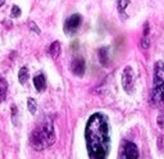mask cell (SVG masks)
Masks as SVG:
<instances>
[{"label": "cell", "mask_w": 164, "mask_h": 159, "mask_svg": "<svg viewBox=\"0 0 164 159\" xmlns=\"http://www.w3.org/2000/svg\"><path fill=\"white\" fill-rule=\"evenodd\" d=\"M21 9H19V6H17V5H13V8H12V13H10V16L13 17V18H17V17H19L21 16Z\"/></svg>", "instance_id": "2e32d148"}, {"label": "cell", "mask_w": 164, "mask_h": 159, "mask_svg": "<svg viewBox=\"0 0 164 159\" xmlns=\"http://www.w3.org/2000/svg\"><path fill=\"white\" fill-rule=\"evenodd\" d=\"M81 22H82V18L80 14H73V16H71L66 23H64V32L66 33H74L78 27L81 26Z\"/></svg>", "instance_id": "277c9868"}, {"label": "cell", "mask_w": 164, "mask_h": 159, "mask_svg": "<svg viewBox=\"0 0 164 159\" xmlns=\"http://www.w3.org/2000/svg\"><path fill=\"white\" fill-rule=\"evenodd\" d=\"M151 100L155 105L164 108V63L158 62L154 72V89L151 92Z\"/></svg>", "instance_id": "7a4b0ae2"}, {"label": "cell", "mask_w": 164, "mask_h": 159, "mask_svg": "<svg viewBox=\"0 0 164 159\" xmlns=\"http://www.w3.org/2000/svg\"><path fill=\"white\" fill-rule=\"evenodd\" d=\"M33 85H35V87H36L37 91H44V90H45V86H46L44 75H37V76H35V77H33Z\"/></svg>", "instance_id": "9c48e42d"}, {"label": "cell", "mask_w": 164, "mask_h": 159, "mask_svg": "<svg viewBox=\"0 0 164 159\" xmlns=\"http://www.w3.org/2000/svg\"><path fill=\"white\" fill-rule=\"evenodd\" d=\"M27 105H28V111H30L32 114H36V112H37V103L35 102L32 98L27 99Z\"/></svg>", "instance_id": "5bb4252c"}, {"label": "cell", "mask_w": 164, "mask_h": 159, "mask_svg": "<svg viewBox=\"0 0 164 159\" xmlns=\"http://www.w3.org/2000/svg\"><path fill=\"white\" fill-rule=\"evenodd\" d=\"M99 58H100V62L103 66H106V64H108V49L101 48L99 50Z\"/></svg>", "instance_id": "7c38bea8"}, {"label": "cell", "mask_w": 164, "mask_h": 159, "mask_svg": "<svg viewBox=\"0 0 164 159\" xmlns=\"http://www.w3.org/2000/svg\"><path fill=\"white\" fill-rule=\"evenodd\" d=\"M122 158L126 159H135V158H139V150L137 146L132 142H127L124 148H123V153H122Z\"/></svg>", "instance_id": "52a82bcc"}, {"label": "cell", "mask_w": 164, "mask_h": 159, "mask_svg": "<svg viewBox=\"0 0 164 159\" xmlns=\"http://www.w3.org/2000/svg\"><path fill=\"white\" fill-rule=\"evenodd\" d=\"M0 80H2V77H0Z\"/></svg>", "instance_id": "7402d4cb"}, {"label": "cell", "mask_w": 164, "mask_h": 159, "mask_svg": "<svg viewBox=\"0 0 164 159\" xmlns=\"http://www.w3.org/2000/svg\"><path fill=\"white\" fill-rule=\"evenodd\" d=\"M89 157L92 159H103L110 149L109 125L106 117L100 113L92 114L85 130Z\"/></svg>", "instance_id": "6da1fadb"}, {"label": "cell", "mask_w": 164, "mask_h": 159, "mask_svg": "<svg viewBox=\"0 0 164 159\" xmlns=\"http://www.w3.org/2000/svg\"><path fill=\"white\" fill-rule=\"evenodd\" d=\"M30 28H31L32 31H35V32H36V33H40L39 27L36 26V23H35V22H30Z\"/></svg>", "instance_id": "ffe728a7"}, {"label": "cell", "mask_w": 164, "mask_h": 159, "mask_svg": "<svg viewBox=\"0 0 164 159\" xmlns=\"http://www.w3.org/2000/svg\"><path fill=\"white\" fill-rule=\"evenodd\" d=\"M71 69H72V72L76 75V76H83L85 73V60L82 59V58H76V59L72 62V64H71Z\"/></svg>", "instance_id": "ba28073f"}, {"label": "cell", "mask_w": 164, "mask_h": 159, "mask_svg": "<svg viewBox=\"0 0 164 159\" xmlns=\"http://www.w3.org/2000/svg\"><path fill=\"white\" fill-rule=\"evenodd\" d=\"M18 80H19V82L22 85H25L27 82V80H28V69H27V67H22L19 69Z\"/></svg>", "instance_id": "8fae6325"}, {"label": "cell", "mask_w": 164, "mask_h": 159, "mask_svg": "<svg viewBox=\"0 0 164 159\" xmlns=\"http://www.w3.org/2000/svg\"><path fill=\"white\" fill-rule=\"evenodd\" d=\"M122 85L123 89L126 90V92H132V87H133V71L131 67H126L123 69L122 73Z\"/></svg>", "instance_id": "5b68a950"}, {"label": "cell", "mask_w": 164, "mask_h": 159, "mask_svg": "<svg viewBox=\"0 0 164 159\" xmlns=\"http://www.w3.org/2000/svg\"><path fill=\"white\" fill-rule=\"evenodd\" d=\"M4 2H5V0H0V6L4 5Z\"/></svg>", "instance_id": "44dd1931"}, {"label": "cell", "mask_w": 164, "mask_h": 159, "mask_svg": "<svg viewBox=\"0 0 164 159\" xmlns=\"http://www.w3.org/2000/svg\"><path fill=\"white\" fill-rule=\"evenodd\" d=\"M158 148L160 149L162 153H164V135H162L158 140Z\"/></svg>", "instance_id": "ac0fdd59"}, {"label": "cell", "mask_w": 164, "mask_h": 159, "mask_svg": "<svg viewBox=\"0 0 164 159\" xmlns=\"http://www.w3.org/2000/svg\"><path fill=\"white\" fill-rule=\"evenodd\" d=\"M117 4H118V10L123 12L130 4V0H117Z\"/></svg>", "instance_id": "9a60e30c"}, {"label": "cell", "mask_w": 164, "mask_h": 159, "mask_svg": "<svg viewBox=\"0 0 164 159\" xmlns=\"http://www.w3.org/2000/svg\"><path fill=\"white\" fill-rule=\"evenodd\" d=\"M6 98V82L0 80V103H3Z\"/></svg>", "instance_id": "4fadbf2b"}, {"label": "cell", "mask_w": 164, "mask_h": 159, "mask_svg": "<svg viewBox=\"0 0 164 159\" xmlns=\"http://www.w3.org/2000/svg\"><path fill=\"white\" fill-rule=\"evenodd\" d=\"M49 53H50V55L53 58H56V56H59L60 54V44L58 41H54L53 44L50 45V49H49Z\"/></svg>", "instance_id": "30bf717a"}, {"label": "cell", "mask_w": 164, "mask_h": 159, "mask_svg": "<svg viewBox=\"0 0 164 159\" xmlns=\"http://www.w3.org/2000/svg\"><path fill=\"white\" fill-rule=\"evenodd\" d=\"M41 131L44 134V137L48 142V146L53 145L54 141H55V134H54V127H53V123H51L50 119H46V122L41 128Z\"/></svg>", "instance_id": "8992f818"}, {"label": "cell", "mask_w": 164, "mask_h": 159, "mask_svg": "<svg viewBox=\"0 0 164 159\" xmlns=\"http://www.w3.org/2000/svg\"><path fill=\"white\" fill-rule=\"evenodd\" d=\"M31 145L36 150H44L48 146V142L41 130H35L31 135Z\"/></svg>", "instance_id": "3957f363"}, {"label": "cell", "mask_w": 164, "mask_h": 159, "mask_svg": "<svg viewBox=\"0 0 164 159\" xmlns=\"http://www.w3.org/2000/svg\"><path fill=\"white\" fill-rule=\"evenodd\" d=\"M156 122H158V126L160 128H164V113L159 114V117H158V119H156Z\"/></svg>", "instance_id": "d6986e66"}, {"label": "cell", "mask_w": 164, "mask_h": 159, "mask_svg": "<svg viewBox=\"0 0 164 159\" xmlns=\"http://www.w3.org/2000/svg\"><path fill=\"white\" fill-rule=\"evenodd\" d=\"M150 46V40H149L147 36H144V39L141 40V48L142 49H147Z\"/></svg>", "instance_id": "e0dca14e"}]
</instances>
